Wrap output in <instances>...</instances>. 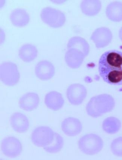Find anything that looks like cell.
<instances>
[{"label":"cell","mask_w":122,"mask_h":160,"mask_svg":"<svg viewBox=\"0 0 122 160\" xmlns=\"http://www.w3.org/2000/svg\"><path fill=\"white\" fill-rule=\"evenodd\" d=\"M39 98L35 93H28L20 98L19 105L20 108L27 112H31L36 108L39 105Z\"/></svg>","instance_id":"14"},{"label":"cell","mask_w":122,"mask_h":160,"mask_svg":"<svg viewBox=\"0 0 122 160\" xmlns=\"http://www.w3.org/2000/svg\"><path fill=\"white\" fill-rule=\"evenodd\" d=\"M40 16L43 21L50 27H61L65 22V16L61 11L51 7L44 8L41 11Z\"/></svg>","instance_id":"5"},{"label":"cell","mask_w":122,"mask_h":160,"mask_svg":"<svg viewBox=\"0 0 122 160\" xmlns=\"http://www.w3.org/2000/svg\"><path fill=\"white\" fill-rule=\"evenodd\" d=\"M10 20L12 23L18 27H24L29 23L30 18L25 10L22 8H16L11 12Z\"/></svg>","instance_id":"16"},{"label":"cell","mask_w":122,"mask_h":160,"mask_svg":"<svg viewBox=\"0 0 122 160\" xmlns=\"http://www.w3.org/2000/svg\"><path fill=\"white\" fill-rule=\"evenodd\" d=\"M99 71L107 83L122 85V52L110 50L104 52L99 60Z\"/></svg>","instance_id":"1"},{"label":"cell","mask_w":122,"mask_h":160,"mask_svg":"<svg viewBox=\"0 0 122 160\" xmlns=\"http://www.w3.org/2000/svg\"><path fill=\"white\" fill-rule=\"evenodd\" d=\"M115 105V101L112 96L101 94L91 98L86 105V111L89 116L97 118L111 112Z\"/></svg>","instance_id":"2"},{"label":"cell","mask_w":122,"mask_h":160,"mask_svg":"<svg viewBox=\"0 0 122 160\" xmlns=\"http://www.w3.org/2000/svg\"><path fill=\"white\" fill-rule=\"evenodd\" d=\"M85 57L81 51L72 48L69 49L66 52L65 59L69 67L73 69H77L81 65Z\"/></svg>","instance_id":"12"},{"label":"cell","mask_w":122,"mask_h":160,"mask_svg":"<svg viewBox=\"0 0 122 160\" xmlns=\"http://www.w3.org/2000/svg\"><path fill=\"white\" fill-rule=\"evenodd\" d=\"M121 123L119 119L114 117L105 119L102 123V128L105 132L109 134H114L120 130Z\"/></svg>","instance_id":"21"},{"label":"cell","mask_w":122,"mask_h":160,"mask_svg":"<svg viewBox=\"0 0 122 160\" xmlns=\"http://www.w3.org/2000/svg\"><path fill=\"white\" fill-rule=\"evenodd\" d=\"M38 55L37 48L33 45L26 44L22 46L18 51V56L25 62H30L35 59Z\"/></svg>","instance_id":"18"},{"label":"cell","mask_w":122,"mask_h":160,"mask_svg":"<svg viewBox=\"0 0 122 160\" xmlns=\"http://www.w3.org/2000/svg\"><path fill=\"white\" fill-rule=\"evenodd\" d=\"M106 16L112 21H122V2L114 1L110 3L107 7Z\"/></svg>","instance_id":"17"},{"label":"cell","mask_w":122,"mask_h":160,"mask_svg":"<svg viewBox=\"0 0 122 160\" xmlns=\"http://www.w3.org/2000/svg\"><path fill=\"white\" fill-rule=\"evenodd\" d=\"M1 148L4 155L11 158L18 157L22 150V145L20 141L13 137L4 139L1 143Z\"/></svg>","instance_id":"7"},{"label":"cell","mask_w":122,"mask_h":160,"mask_svg":"<svg viewBox=\"0 0 122 160\" xmlns=\"http://www.w3.org/2000/svg\"><path fill=\"white\" fill-rule=\"evenodd\" d=\"M101 3L99 1L84 0L80 4V8L83 13L88 16H94L100 11Z\"/></svg>","instance_id":"19"},{"label":"cell","mask_w":122,"mask_h":160,"mask_svg":"<svg viewBox=\"0 0 122 160\" xmlns=\"http://www.w3.org/2000/svg\"><path fill=\"white\" fill-rule=\"evenodd\" d=\"M20 78V73L16 64L7 62L0 65V78L6 85H15L18 82Z\"/></svg>","instance_id":"4"},{"label":"cell","mask_w":122,"mask_h":160,"mask_svg":"<svg viewBox=\"0 0 122 160\" xmlns=\"http://www.w3.org/2000/svg\"><path fill=\"white\" fill-rule=\"evenodd\" d=\"M87 94L85 87L78 83L71 85L67 91L68 99L71 104L74 105L81 104L85 99Z\"/></svg>","instance_id":"8"},{"label":"cell","mask_w":122,"mask_h":160,"mask_svg":"<svg viewBox=\"0 0 122 160\" xmlns=\"http://www.w3.org/2000/svg\"><path fill=\"white\" fill-rule=\"evenodd\" d=\"M44 102L48 108L58 111L63 107L64 100L61 93L57 92L52 91L46 94Z\"/></svg>","instance_id":"15"},{"label":"cell","mask_w":122,"mask_h":160,"mask_svg":"<svg viewBox=\"0 0 122 160\" xmlns=\"http://www.w3.org/2000/svg\"><path fill=\"white\" fill-rule=\"evenodd\" d=\"M72 48L80 51L86 57L89 53V44L85 39L81 37H74L69 39L67 44L68 49Z\"/></svg>","instance_id":"20"},{"label":"cell","mask_w":122,"mask_h":160,"mask_svg":"<svg viewBox=\"0 0 122 160\" xmlns=\"http://www.w3.org/2000/svg\"><path fill=\"white\" fill-rule=\"evenodd\" d=\"M64 146L63 137L58 133H54V138L52 143L44 148V150L49 153H57L61 150Z\"/></svg>","instance_id":"22"},{"label":"cell","mask_w":122,"mask_h":160,"mask_svg":"<svg viewBox=\"0 0 122 160\" xmlns=\"http://www.w3.org/2000/svg\"><path fill=\"white\" fill-rule=\"evenodd\" d=\"M119 36L120 39H121V41H122V27L119 30Z\"/></svg>","instance_id":"24"},{"label":"cell","mask_w":122,"mask_h":160,"mask_svg":"<svg viewBox=\"0 0 122 160\" xmlns=\"http://www.w3.org/2000/svg\"><path fill=\"white\" fill-rule=\"evenodd\" d=\"M54 133L49 127L45 126L37 127L32 133V142L38 147H45L52 143L54 138Z\"/></svg>","instance_id":"6"},{"label":"cell","mask_w":122,"mask_h":160,"mask_svg":"<svg viewBox=\"0 0 122 160\" xmlns=\"http://www.w3.org/2000/svg\"><path fill=\"white\" fill-rule=\"evenodd\" d=\"M35 73L39 79L48 80L54 76L55 68L50 62L47 61H41L36 66Z\"/></svg>","instance_id":"11"},{"label":"cell","mask_w":122,"mask_h":160,"mask_svg":"<svg viewBox=\"0 0 122 160\" xmlns=\"http://www.w3.org/2000/svg\"><path fill=\"white\" fill-rule=\"evenodd\" d=\"M10 121L11 127L16 132H25L29 129V120L21 113H14L11 117Z\"/></svg>","instance_id":"13"},{"label":"cell","mask_w":122,"mask_h":160,"mask_svg":"<svg viewBox=\"0 0 122 160\" xmlns=\"http://www.w3.org/2000/svg\"><path fill=\"white\" fill-rule=\"evenodd\" d=\"M78 146L83 153L87 155H93L102 150L103 142L99 135L91 133L81 138L79 141Z\"/></svg>","instance_id":"3"},{"label":"cell","mask_w":122,"mask_h":160,"mask_svg":"<svg viewBox=\"0 0 122 160\" xmlns=\"http://www.w3.org/2000/svg\"><path fill=\"white\" fill-rule=\"evenodd\" d=\"M110 149L114 155L122 157V137H118L112 141Z\"/></svg>","instance_id":"23"},{"label":"cell","mask_w":122,"mask_h":160,"mask_svg":"<svg viewBox=\"0 0 122 160\" xmlns=\"http://www.w3.org/2000/svg\"><path fill=\"white\" fill-rule=\"evenodd\" d=\"M112 33L109 28L101 27L96 29L92 34L91 39L98 48H105L111 42Z\"/></svg>","instance_id":"9"},{"label":"cell","mask_w":122,"mask_h":160,"mask_svg":"<svg viewBox=\"0 0 122 160\" xmlns=\"http://www.w3.org/2000/svg\"><path fill=\"white\" fill-rule=\"evenodd\" d=\"M61 128L64 133L67 136L74 137L81 132L82 126L80 120L76 118L69 117L62 122Z\"/></svg>","instance_id":"10"}]
</instances>
